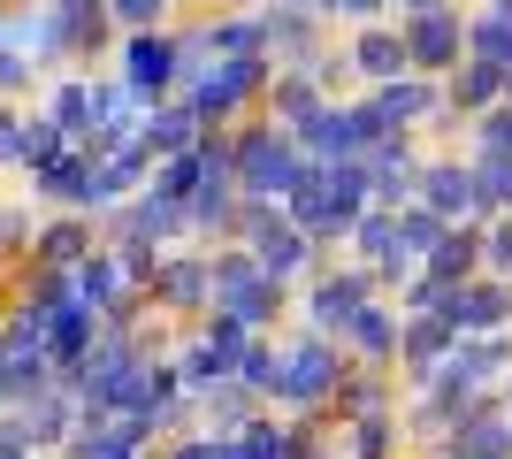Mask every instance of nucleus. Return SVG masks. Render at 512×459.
I'll return each instance as SVG.
<instances>
[{"label":"nucleus","instance_id":"f3484780","mask_svg":"<svg viewBox=\"0 0 512 459\" xmlns=\"http://www.w3.org/2000/svg\"><path fill=\"white\" fill-rule=\"evenodd\" d=\"M31 85H39V62H31V54H16V46L0 39V108H8L16 92H31Z\"/></svg>","mask_w":512,"mask_h":459},{"label":"nucleus","instance_id":"9d476101","mask_svg":"<svg viewBox=\"0 0 512 459\" xmlns=\"http://www.w3.org/2000/svg\"><path fill=\"white\" fill-rule=\"evenodd\" d=\"M85 253H92V222L85 215H46V222H31V245H23V261H31V268H54V276H69Z\"/></svg>","mask_w":512,"mask_h":459},{"label":"nucleus","instance_id":"b1692460","mask_svg":"<svg viewBox=\"0 0 512 459\" xmlns=\"http://www.w3.org/2000/svg\"><path fill=\"white\" fill-rule=\"evenodd\" d=\"M0 314H8V291H0Z\"/></svg>","mask_w":512,"mask_h":459},{"label":"nucleus","instance_id":"ddd939ff","mask_svg":"<svg viewBox=\"0 0 512 459\" xmlns=\"http://www.w3.org/2000/svg\"><path fill=\"white\" fill-rule=\"evenodd\" d=\"M39 115H46L62 138H85V131H92V77H54Z\"/></svg>","mask_w":512,"mask_h":459},{"label":"nucleus","instance_id":"aec40b11","mask_svg":"<svg viewBox=\"0 0 512 459\" xmlns=\"http://www.w3.org/2000/svg\"><path fill=\"white\" fill-rule=\"evenodd\" d=\"M0 459H39V452H31V437L16 429V414H0Z\"/></svg>","mask_w":512,"mask_h":459},{"label":"nucleus","instance_id":"dca6fc26","mask_svg":"<svg viewBox=\"0 0 512 459\" xmlns=\"http://www.w3.org/2000/svg\"><path fill=\"white\" fill-rule=\"evenodd\" d=\"M505 92H512V77H505V69H490V62H467V77L451 85V100H459V108H497Z\"/></svg>","mask_w":512,"mask_h":459},{"label":"nucleus","instance_id":"f8f14e48","mask_svg":"<svg viewBox=\"0 0 512 459\" xmlns=\"http://www.w3.org/2000/svg\"><path fill=\"white\" fill-rule=\"evenodd\" d=\"M85 184H92L85 153H54V161L31 169V199H54V207H69V215H85Z\"/></svg>","mask_w":512,"mask_h":459},{"label":"nucleus","instance_id":"7ed1b4c3","mask_svg":"<svg viewBox=\"0 0 512 459\" xmlns=\"http://www.w3.org/2000/svg\"><path fill=\"white\" fill-rule=\"evenodd\" d=\"M329 391H337V352H329V337H283L268 398H283V406H321Z\"/></svg>","mask_w":512,"mask_h":459},{"label":"nucleus","instance_id":"4468645a","mask_svg":"<svg viewBox=\"0 0 512 459\" xmlns=\"http://www.w3.org/2000/svg\"><path fill=\"white\" fill-rule=\"evenodd\" d=\"M352 69H360V77H375V85L406 77V46H398V31H390V23H367L360 39H352Z\"/></svg>","mask_w":512,"mask_h":459},{"label":"nucleus","instance_id":"2eb2a0df","mask_svg":"<svg viewBox=\"0 0 512 459\" xmlns=\"http://www.w3.org/2000/svg\"><path fill=\"white\" fill-rule=\"evenodd\" d=\"M398 329H406V322H398L390 306H375V299H367V306H360V322L344 329V345H352V352H367V360H398Z\"/></svg>","mask_w":512,"mask_h":459},{"label":"nucleus","instance_id":"f257e3e1","mask_svg":"<svg viewBox=\"0 0 512 459\" xmlns=\"http://www.w3.org/2000/svg\"><path fill=\"white\" fill-rule=\"evenodd\" d=\"M230 176H237L245 199H283L306 176V153L291 146V138H276V131H253V138L230 146Z\"/></svg>","mask_w":512,"mask_h":459},{"label":"nucleus","instance_id":"5701e85b","mask_svg":"<svg viewBox=\"0 0 512 459\" xmlns=\"http://www.w3.org/2000/svg\"><path fill=\"white\" fill-rule=\"evenodd\" d=\"M8 16H16V0H0V31H8Z\"/></svg>","mask_w":512,"mask_h":459},{"label":"nucleus","instance_id":"6ab92c4d","mask_svg":"<svg viewBox=\"0 0 512 459\" xmlns=\"http://www.w3.org/2000/svg\"><path fill=\"white\" fill-rule=\"evenodd\" d=\"M482 253H490V268H497V276H512V215L497 222L490 238H482Z\"/></svg>","mask_w":512,"mask_h":459},{"label":"nucleus","instance_id":"f03ea898","mask_svg":"<svg viewBox=\"0 0 512 459\" xmlns=\"http://www.w3.org/2000/svg\"><path fill=\"white\" fill-rule=\"evenodd\" d=\"M115 85L130 92V108H161L176 85H184V54H176L169 31H130L123 39V77Z\"/></svg>","mask_w":512,"mask_h":459},{"label":"nucleus","instance_id":"39448f33","mask_svg":"<svg viewBox=\"0 0 512 459\" xmlns=\"http://www.w3.org/2000/svg\"><path fill=\"white\" fill-rule=\"evenodd\" d=\"M245 238H253V268L268 276V284H291L306 268V253H314V238H306L291 215H268V207H245Z\"/></svg>","mask_w":512,"mask_h":459},{"label":"nucleus","instance_id":"6e6552de","mask_svg":"<svg viewBox=\"0 0 512 459\" xmlns=\"http://www.w3.org/2000/svg\"><path fill=\"white\" fill-rule=\"evenodd\" d=\"M69 459H146V429L123 421V414H92V406H77Z\"/></svg>","mask_w":512,"mask_h":459},{"label":"nucleus","instance_id":"9b49d317","mask_svg":"<svg viewBox=\"0 0 512 459\" xmlns=\"http://www.w3.org/2000/svg\"><path fill=\"white\" fill-rule=\"evenodd\" d=\"M413 192L428 199V215L444 222V230L467 215L474 199H482V192H474V169H459V161H436V169H421V184H413Z\"/></svg>","mask_w":512,"mask_h":459},{"label":"nucleus","instance_id":"20e7f679","mask_svg":"<svg viewBox=\"0 0 512 459\" xmlns=\"http://www.w3.org/2000/svg\"><path fill=\"white\" fill-rule=\"evenodd\" d=\"M268 85V62L260 54H237V62H214L207 77H192V92H184V108L199 115V123H230L253 92Z\"/></svg>","mask_w":512,"mask_h":459},{"label":"nucleus","instance_id":"a211bd4d","mask_svg":"<svg viewBox=\"0 0 512 459\" xmlns=\"http://www.w3.org/2000/svg\"><path fill=\"white\" fill-rule=\"evenodd\" d=\"M169 8H176V0H107V16L123 23V31H161Z\"/></svg>","mask_w":512,"mask_h":459},{"label":"nucleus","instance_id":"0eeeda50","mask_svg":"<svg viewBox=\"0 0 512 459\" xmlns=\"http://www.w3.org/2000/svg\"><path fill=\"white\" fill-rule=\"evenodd\" d=\"M375 299V276L367 268H344V276H321L314 291H306V322H314V337H344V329L360 322V306Z\"/></svg>","mask_w":512,"mask_h":459},{"label":"nucleus","instance_id":"423d86ee","mask_svg":"<svg viewBox=\"0 0 512 459\" xmlns=\"http://www.w3.org/2000/svg\"><path fill=\"white\" fill-rule=\"evenodd\" d=\"M398 46H406V69L444 77V69H459V54H467V23L451 16V8H421V16L398 23Z\"/></svg>","mask_w":512,"mask_h":459},{"label":"nucleus","instance_id":"412c9836","mask_svg":"<svg viewBox=\"0 0 512 459\" xmlns=\"http://www.w3.org/2000/svg\"><path fill=\"white\" fill-rule=\"evenodd\" d=\"M329 8H344V16H352V23H367V16H375V8H383V0H329Z\"/></svg>","mask_w":512,"mask_h":459},{"label":"nucleus","instance_id":"1a4fd4ad","mask_svg":"<svg viewBox=\"0 0 512 459\" xmlns=\"http://www.w3.org/2000/svg\"><path fill=\"white\" fill-rule=\"evenodd\" d=\"M100 314H92L85 299H77V291H69L62 306H46V360H54V375H69L77 368V360H85L92 352V337H100Z\"/></svg>","mask_w":512,"mask_h":459},{"label":"nucleus","instance_id":"4be33fe9","mask_svg":"<svg viewBox=\"0 0 512 459\" xmlns=\"http://www.w3.org/2000/svg\"><path fill=\"white\" fill-rule=\"evenodd\" d=\"M398 8H406V16H421V8H444V0H398Z\"/></svg>","mask_w":512,"mask_h":459}]
</instances>
